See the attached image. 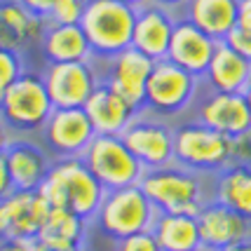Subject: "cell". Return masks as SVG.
<instances>
[{
  "instance_id": "cell-3",
  "label": "cell",
  "mask_w": 251,
  "mask_h": 251,
  "mask_svg": "<svg viewBox=\"0 0 251 251\" xmlns=\"http://www.w3.org/2000/svg\"><path fill=\"white\" fill-rule=\"evenodd\" d=\"M174 162L200 174H221L237 164V143L197 120L174 127Z\"/></svg>"
},
{
  "instance_id": "cell-30",
  "label": "cell",
  "mask_w": 251,
  "mask_h": 251,
  "mask_svg": "<svg viewBox=\"0 0 251 251\" xmlns=\"http://www.w3.org/2000/svg\"><path fill=\"white\" fill-rule=\"evenodd\" d=\"M223 43H228L230 47L237 52V54L244 56L247 61H251V31L235 26V28L228 33V38H226Z\"/></svg>"
},
{
  "instance_id": "cell-27",
  "label": "cell",
  "mask_w": 251,
  "mask_h": 251,
  "mask_svg": "<svg viewBox=\"0 0 251 251\" xmlns=\"http://www.w3.org/2000/svg\"><path fill=\"white\" fill-rule=\"evenodd\" d=\"M85 10H87V0H56V5L45 22L59 24V26H80Z\"/></svg>"
},
{
  "instance_id": "cell-31",
  "label": "cell",
  "mask_w": 251,
  "mask_h": 251,
  "mask_svg": "<svg viewBox=\"0 0 251 251\" xmlns=\"http://www.w3.org/2000/svg\"><path fill=\"white\" fill-rule=\"evenodd\" d=\"M19 2L26 10H31L35 17H40V19H47L52 7L56 5V0H19Z\"/></svg>"
},
{
  "instance_id": "cell-34",
  "label": "cell",
  "mask_w": 251,
  "mask_h": 251,
  "mask_svg": "<svg viewBox=\"0 0 251 251\" xmlns=\"http://www.w3.org/2000/svg\"><path fill=\"white\" fill-rule=\"evenodd\" d=\"M12 190H14V186H12L10 172H7V162H5V157L0 155V200L7 197Z\"/></svg>"
},
{
  "instance_id": "cell-2",
  "label": "cell",
  "mask_w": 251,
  "mask_h": 251,
  "mask_svg": "<svg viewBox=\"0 0 251 251\" xmlns=\"http://www.w3.org/2000/svg\"><path fill=\"white\" fill-rule=\"evenodd\" d=\"M40 195L54 209H71L92 223L106 197V188L82 162V157H59L45 176Z\"/></svg>"
},
{
  "instance_id": "cell-13",
  "label": "cell",
  "mask_w": 251,
  "mask_h": 251,
  "mask_svg": "<svg viewBox=\"0 0 251 251\" xmlns=\"http://www.w3.org/2000/svg\"><path fill=\"white\" fill-rule=\"evenodd\" d=\"M193 110H195L197 122L226 134L230 139H240V136L251 134V108L244 94L207 89L204 97H197Z\"/></svg>"
},
{
  "instance_id": "cell-12",
  "label": "cell",
  "mask_w": 251,
  "mask_h": 251,
  "mask_svg": "<svg viewBox=\"0 0 251 251\" xmlns=\"http://www.w3.org/2000/svg\"><path fill=\"white\" fill-rule=\"evenodd\" d=\"M106 68L101 71V82H106L115 94H120L131 108L143 110L146 101V85L153 73L155 61L139 52L136 47H127L120 54L103 61Z\"/></svg>"
},
{
  "instance_id": "cell-24",
  "label": "cell",
  "mask_w": 251,
  "mask_h": 251,
  "mask_svg": "<svg viewBox=\"0 0 251 251\" xmlns=\"http://www.w3.org/2000/svg\"><path fill=\"white\" fill-rule=\"evenodd\" d=\"M151 232L155 235V240H157L162 251H200L202 249L197 216L164 214V211H160L153 223V228H151Z\"/></svg>"
},
{
  "instance_id": "cell-37",
  "label": "cell",
  "mask_w": 251,
  "mask_h": 251,
  "mask_svg": "<svg viewBox=\"0 0 251 251\" xmlns=\"http://www.w3.org/2000/svg\"><path fill=\"white\" fill-rule=\"evenodd\" d=\"M219 251H251V237L244 242H237V244H230L226 249H219Z\"/></svg>"
},
{
  "instance_id": "cell-10",
  "label": "cell",
  "mask_w": 251,
  "mask_h": 251,
  "mask_svg": "<svg viewBox=\"0 0 251 251\" xmlns=\"http://www.w3.org/2000/svg\"><path fill=\"white\" fill-rule=\"evenodd\" d=\"M43 80L54 108H82L92 92L101 85V68L97 66V59L47 64Z\"/></svg>"
},
{
  "instance_id": "cell-40",
  "label": "cell",
  "mask_w": 251,
  "mask_h": 251,
  "mask_svg": "<svg viewBox=\"0 0 251 251\" xmlns=\"http://www.w3.org/2000/svg\"><path fill=\"white\" fill-rule=\"evenodd\" d=\"M244 99L249 101V108H251V80H249V85H247V89H244Z\"/></svg>"
},
{
  "instance_id": "cell-9",
  "label": "cell",
  "mask_w": 251,
  "mask_h": 251,
  "mask_svg": "<svg viewBox=\"0 0 251 251\" xmlns=\"http://www.w3.org/2000/svg\"><path fill=\"white\" fill-rule=\"evenodd\" d=\"M122 141L146 172L174 162V127L148 110L136 113L129 127L122 131Z\"/></svg>"
},
{
  "instance_id": "cell-26",
  "label": "cell",
  "mask_w": 251,
  "mask_h": 251,
  "mask_svg": "<svg viewBox=\"0 0 251 251\" xmlns=\"http://www.w3.org/2000/svg\"><path fill=\"white\" fill-rule=\"evenodd\" d=\"M92 223L77 216L71 209H54L50 207V214L45 219L43 232L38 240L56 242V244H71V247H85V237Z\"/></svg>"
},
{
  "instance_id": "cell-35",
  "label": "cell",
  "mask_w": 251,
  "mask_h": 251,
  "mask_svg": "<svg viewBox=\"0 0 251 251\" xmlns=\"http://www.w3.org/2000/svg\"><path fill=\"white\" fill-rule=\"evenodd\" d=\"M0 251H33L31 242H5Z\"/></svg>"
},
{
  "instance_id": "cell-33",
  "label": "cell",
  "mask_w": 251,
  "mask_h": 251,
  "mask_svg": "<svg viewBox=\"0 0 251 251\" xmlns=\"http://www.w3.org/2000/svg\"><path fill=\"white\" fill-rule=\"evenodd\" d=\"M237 26L251 31V0H240L237 2Z\"/></svg>"
},
{
  "instance_id": "cell-1",
  "label": "cell",
  "mask_w": 251,
  "mask_h": 251,
  "mask_svg": "<svg viewBox=\"0 0 251 251\" xmlns=\"http://www.w3.org/2000/svg\"><path fill=\"white\" fill-rule=\"evenodd\" d=\"M139 186L164 214L197 216L209 202H216V176L193 172L178 162L143 172Z\"/></svg>"
},
{
  "instance_id": "cell-20",
  "label": "cell",
  "mask_w": 251,
  "mask_h": 251,
  "mask_svg": "<svg viewBox=\"0 0 251 251\" xmlns=\"http://www.w3.org/2000/svg\"><path fill=\"white\" fill-rule=\"evenodd\" d=\"M82 110L92 120L94 131L97 134H108V136H122V131L129 127V122L139 113L136 108H131L120 94H115L106 82H101L92 92V97L87 99Z\"/></svg>"
},
{
  "instance_id": "cell-32",
  "label": "cell",
  "mask_w": 251,
  "mask_h": 251,
  "mask_svg": "<svg viewBox=\"0 0 251 251\" xmlns=\"http://www.w3.org/2000/svg\"><path fill=\"white\" fill-rule=\"evenodd\" d=\"M33 251H85V247H71V244H56V242L47 240H35L31 242Z\"/></svg>"
},
{
  "instance_id": "cell-41",
  "label": "cell",
  "mask_w": 251,
  "mask_h": 251,
  "mask_svg": "<svg viewBox=\"0 0 251 251\" xmlns=\"http://www.w3.org/2000/svg\"><path fill=\"white\" fill-rule=\"evenodd\" d=\"M2 244H5V240H2V237H0V249H2Z\"/></svg>"
},
{
  "instance_id": "cell-42",
  "label": "cell",
  "mask_w": 251,
  "mask_h": 251,
  "mask_svg": "<svg viewBox=\"0 0 251 251\" xmlns=\"http://www.w3.org/2000/svg\"><path fill=\"white\" fill-rule=\"evenodd\" d=\"M200 251H207V249H200Z\"/></svg>"
},
{
  "instance_id": "cell-18",
  "label": "cell",
  "mask_w": 251,
  "mask_h": 251,
  "mask_svg": "<svg viewBox=\"0 0 251 251\" xmlns=\"http://www.w3.org/2000/svg\"><path fill=\"white\" fill-rule=\"evenodd\" d=\"M5 162L14 190H40L52 160L45 148L26 139H12L5 148Z\"/></svg>"
},
{
  "instance_id": "cell-6",
  "label": "cell",
  "mask_w": 251,
  "mask_h": 251,
  "mask_svg": "<svg viewBox=\"0 0 251 251\" xmlns=\"http://www.w3.org/2000/svg\"><path fill=\"white\" fill-rule=\"evenodd\" d=\"M200 82L202 77L183 71L181 66H176L169 59H160L155 61L153 73L146 85L143 110L160 115V118L181 115L188 108H193V103L197 101Z\"/></svg>"
},
{
  "instance_id": "cell-11",
  "label": "cell",
  "mask_w": 251,
  "mask_h": 251,
  "mask_svg": "<svg viewBox=\"0 0 251 251\" xmlns=\"http://www.w3.org/2000/svg\"><path fill=\"white\" fill-rule=\"evenodd\" d=\"M47 214L50 204L40 190H12L0 200V237L5 242H35Z\"/></svg>"
},
{
  "instance_id": "cell-8",
  "label": "cell",
  "mask_w": 251,
  "mask_h": 251,
  "mask_svg": "<svg viewBox=\"0 0 251 251\" xmlns=\"http://www.w3.org/2000/svg\"><path fill=\"white\" fill-rule=\"evenodd\" d=\"M82 162L87 164V169L106 190L139 186L146 172L141 162L125 146L122 136H108V134L94 136V141L82 153Z\"/></svg>"
},
{
  "instance_id": "cell-17",
  "label": "cell",
  "mask_w": 251,
  "mask_h": 251,
  "mask_svg": "<svg viewBox=\"0 0 251 251\" xmlns=\"http://www.w3.org/2000/svg\"><path fill=\"white\" fill-rule=\"evenodd\" d=\"M216 45H219V40H214L211 35L200 31L186 17H178L167 59L174 61L176 66H181L188 73H193V75L204 77L209 64H211V56L216 52Z\"/></svg>"
},
{
  "instance_id": "cell-29",
  "label": "cell",
  "mask_w": 251,
  "mask_h": 251,
  "mask_svg": "<svg viewBox=\"0 0 251 251\" xmlns=\"http://www.w3.org/2000/svg\"><path fill=\"white\" fill-rule=\"evenodd\" d=\"M113 251H162L151 230H143L129 237H122L113 244Z\"/></svg>"
},
{
  "instance_id": "cell-19",
  "label": "cell",
  "mask_w": 251,
  "mask_h": 251,
  "mask_svg": "<svg viewBox=\"0 0 251 251\" xmlns=\"http://www.w3.org/2000/svg\"><path fill=\"white\" fill-rule=\"evenodd\" d=\"M47 22L26 10L19 0H0V50L19 52L40 45Z\"/></svg>"
},
{
  "instance_id": "cell-39",
  "label": "cell",
  "mask_w": 251,
  "mask_h": 251,
  "mask_svg": "<svg viewBox=\"0 0 251 251\" xmlns=\"http://www.w3.org/2000/svg\"><path fill=\"white\" fill-rule=\"evenodd\" d=\"M122 2H127V5H131V7H141V5H146V2H151V0H122Z\"/></svg>"
},
{
  "instance_id": "cell-28",
  "label": "cell",
  "mask_w": 251,
  "mask_h": 251,
  "mask_svg": "<svg viewBox=\"0 0 251 251\" xmlns=\"http://www.w3.org/2000/svg\"><path fill=\"white\" fill-rule=\"evenodd\" d=\"M24 61L19 52H10V50H0V101L5 97V92L24 75Z\"/></svg>"
},
{
  "instance_id": "cell-36",
  "label": "cell",
  "mask_w": 251,
  "mask_h": 251,
  "mask_svg": "<svg viewBox=\"0 0 251 251\" xmlns=\"http://www.w3.org/2000/svg\"><path fill=\"white\" fill-rule=\"evenodd\" d=\"M10 129H7V125L2 122V118H0V155L5 153V148H7V143H10Z\"/></svg>"
},
{
  "instance_id": "cell-38",
  "label": "cell",
  "mask_w": 251,
  "mask_h": 251,
  "mask_svg": "<svg viewBox=\"0 0 251 251\" xmlns=\"http://www.w3.org/2000/svg\"><path fill=\"white\" fill-rule=\"evenodd\" d=\"M155 2H160V5L169 7V10H176V7H183L188 0H155Z\"/></svg>"
},
{
  "instance_id": "cell-14",
  "label": "cell",
  "mask_w": 251,
  "mask_h": 251,
  "mask_svg": "<svg viewBox=\"0 0 251 251\" xmlns=\"http://www.w3.org/2000/svg\"><path fill=\"white\" fill-rule=\"evenodd\" d=\"M43 141L47 151L59 157H82L97 131L82 108H54L43 127Z\"/></svg>"
},
{
  "instance_id": "cell-25",
  "label": "cell",
  "mask_w": 251,
  "mask_h": 251,
  "mask_svg": "<svg viewBox=\"0 0 251 251\" xmlns=\"http://www.w3.org/2000/svg\"><path fill=\"white\" fill-rule=\"evenodd\" d=\"M216 202L251 219V162H237L216 174Z\"/></svg>"
},
{
  "instance_id": "cell-4",
  "label": "cell",
  "mask_w": 251,
  "mask_h": 251,
  "mask_svg": "<svg viewBox=\"0 0 251 251\" xmlns=\"http://www.w3.org/2000/svg\"><path fill=\"white\" fill-rule=\"evenodd\" d=\"M136 24V7L122 0H87L82 31L87 35L94 59L106 61L131 47Z\"/></svg>"
},
{
  "instance_id": "cell-23",
  "label": "cell",
  "mask_w": 251,
  "mask_h": 251,
  "mask_svg": "<svg viewBox=\"0 0 251 251\" xmlns=\"http://www.w3.org/2000/svg\"><path fill=\"white\" fill-rule=\"evenodd\" d=\"M237 2L240 0H188L183 17L221 43L237 26Z\"/></svg>"
},
{
  "instance_id": "cell-16",
  "label": "cell",
  "mask_w": 251,
  "mask_h": 251,
  "mask_svg": "<svg viewBox=\"0 0 251 251\" xmlns=\"http://www.w3.org/2000/svg\"><path fill=\"white\" fill-rule=\"evenodd\" d=\"M202 249L219 251L251 237V219L242 216L221 202H209L197 214Z\"/></svg>"
},
{
  "instance_id": "cell-7",
  "label": "cell",
  "mask_w": 251,
  "mask_h": 251,
  "mask_svg": "<svg viewBox=\"0 0 251 251\" xmlns=\"http://www.w3.org/2000/svg\"><path fill=\"white\" fill-rule=\"evenodd\" d=\"M54 113V103L47 94L43 75L26 71L0 101V118L10 131L31 134L43 131L45 122Z\"/></svg>"
},
{
  "instance_id": "cell-5",
  "label": "cell",
  "mask_w": 251,
  "mask_h": 251,
  "mask_svg": "<svg viewBox=\"0 0 251 251\" xmlns=\"http://www.w3.org/2000/svg\"><path fill=\"white\" fill-rule=\"evenodd\" d=\"M157 214L160 211L141 190V186H127L118 190H106V197L92 226H97L99 232L118 242L122 237L151 230Z\"/></svg>"
},
{
  "instance_id": "cell-22",
  "label": "cell",
  "mask_w": 251,
  "mask_h": 251,
  "mask_svg": "<svg viewBox=\"0 0 251 251\" xmlns=\"http://www.w3.org/2000/svg\"><path fill=\"white\" fill-rule=\"evenodd\" d=\"M47 64H71V61H92V47L82 26H59L47 24L40 40Z\"/></svg>"
},
{
  "instance_id": "cell-15",
  "label": "cell",
  "mask_w": 251,
  "mask_h": 251,
  "mask_svg": "<svg viewBox=\"0 0 251 251\" xmlns=\"http://www.w3.org/2000/svg\"><path fill=\"white\" fill-rule=\"evenodd\" d=\"M176 22H178V17L174 14V10L164 7V5L155 2V0L141 5L136 10L131 47H136L139 52L151 56L153 61L167 59Z\"/></svg>"
},
{
  "instance_id": "cell-21",
  "label": "cell",
  "mask_w": 251,
  "mask_h": 251,
  "mask_svg": "<svg viewBox=\"0 0 251 251\" xmlns=\"http://www.w3.org/2000/svg\"><path fill=\"white\" fill-rule=\"evenodd\" d=\"M202 80L207 82V89H214V92L244 94L251 80V61H247L228 43L221 40Z\"/></svg>"
}]
</instances>
